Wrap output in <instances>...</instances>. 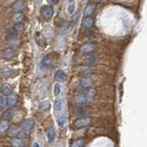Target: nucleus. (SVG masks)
<instances>
[{"instance_id":"f257e3e1","label":"nucleus","mask_w":147,"mask_h":147,"mask_svg":"<svg viewBox=\"0 0 147 147\" xmlns=\"http://www.w3.org/2000/svg\"><path fill=\"white\" fill-rule=\"evenodd\" d=\"M96 96V91L93 88H89L87 91L84 92L80 95H78L76 98V102L78 104H85L88 103L94 99Z\"/></svg>"},{"instance_id":"f03ea898","label":"nucleus","mask_w":147,"mask_h":147,"mask_svg":"<svg viewBox=\"0 0 147 147\" xmlns=\"http://www.w3.org/2000/svg\"><path fill=\"white\" fill-rule=\"evenodd\" d=\"M90 123H91L90 118H88V117L79 118L75 121V123H74V127L76 129H83V128H86L88 125H90Z\"/></svg>"},{"instance_id":"7ed1b4c3","label":"nucleus","mask_w":147,"mask_h":147,"mask_svg":"<svg viewBox=\"0 0 147 147\" xmlns=\"http://www.w3.org/2000/svg\"><path fill=\"white\" fill-rule=\"evenodd\" d=\"M40 15L42 16L43 18H47V20H49V18H51L53 17V7L51 6H44L40 8Z\"/></svg>"},{"instance_id":"20e7f679","label":"nucleus","mask_w":147,"mask_h":147,"mask_svg":"<svg viewBox=\"0 0 147 147\" xmlns=\"http://www.w3.org/2000/svg\"><path fill=\"white\" fill-rule=\"evenodd\" d=\"M95 48H96V46H95L94 43L87 42V43H85V44H83L81 46L80 52L82 53H93L95 51Z\"/></svg>"},{"instance_id":"39448f33","label":"nucleus","mask_w":147,"mask_h":147,"mask_svg":"<svg viewBox=\"0 0 147 147\" xmlns=\"http://www.w3.org/2000/svg\"><path fill=\"white\" fill-rule=\"evenodd\" d=\"M79 85L83 88H90L91 86L93 85V80H92L91 77L86 76V77L82 78L79 82Z\"/></svg>"},{"instance_id":"423d86ee","label":"nucleus","mask_w":147,"mask_h":147,"mask_svg":"<svg viewBox=\"0 0 147 147\" xmlns=\"http://www.w3.org/2000/svg\"><path fill=\"white\" fill-rule=\"evenodd\" d=\"M52 62H53L52 56H51L50 54L45 55V56L42 58V60H41V63H40L41 68H42V69H48L51 66V64H52Z\"/></svg>"},{"instance_id":"0eeeda50","label":"nucleus","mask_w":147,"mask_h":147,"mask_svg":"<svg viewBox=\"0 0 147 147\" xmlns=\"http://www.w3.org/2000/svg\"><path fill=\"white\" fill-rule=\"evenodd\" d=\"M32 128H33V121L30 119H25V121L21 123V131H29Z\"/></svg>"},{"instance_id":"6e6552de","label":"nucleus","mask_w":147,"mask_h":147,"mask_svg":"<svg viewBox=\"0 0 147 147\" xmlns=\"http://www.w3.org/2000/svg\"><path fill=\"white\" fill-rule=\"evenodd\" d=\"M12 91H13V86L10 84H4L0 87V92L5 96H9L10 94H12Z\"/></svg>"},{"instance_id":"1a4fd4ad","label":"nucleus","mask_w":147,"mask_h":147,"mask_svg":"<svg viewBox=\"0 0 147 147\" xmlns=\"http://www.w3.org/2000/svg\"><path fill=\"white\" fill-rule=\"evenodd\" d=\"M94 25V20L91 17H85L82 20V26L86 29H90Z\"/></svg>"},{"instance_id":"9d476101","label":"nucleus","mask_w":147,"mask_h":147,"mask_svg":"<svg viewBox=\"0 0 147 147\" xmlns=\"http://www.w3.org/2000/svg\"><path fill=\"white\" fill-rule=\"evenodd\" d=\"M46 136H47L50 142H53L55 139V130L53 127H49L45 130Z\"/></svg>"},{"instance_id":"9b49d317","label":"nucleus","mask_w":147,"mask_h":147,"mask_svg":"<svg viewBox=\"0 0 147 147\" xmlns=\"http://www.w3.org/2000/svg\"><path fill=\"white\" fill-rule=\"evenodd\" d=\"M14 53H15V50H14V48L8 47V48L4 50L3 57H4V59H6V60H10L14 56Z\"/></svg>"},{"instance_id":"f8f14e48","label":"nucleus","mask_w":147,"mask_h":147,"mask_svg":"<svg viewBox=\"0 0 147 147\" xmlns=\"http://www.w3.org/2000/svg\"><path fill=\"white\" fill-rule=\"evenodd\" d=\"M17 100H18V96H17V94L12 93V94H10L9 96H7L6 102H7V105L8 106V107H12V106H14V105L17 103Z\"/></svg>"},{"instance_id":"ddd939ff","label":"nucleus","mask_w":147,"mask_h":147,"mask_svg":"<svg viewBox=\"0 0 147 147\" xmlns=\"http://www.w3.org/2000/svg\"><path fill=\"white\" fill-rule=\"evenodd\" d=\"M95 5L93 3H87L86 4V6L85 7V10H84V14H85V16L86 17H90V15H92V13L94 12L95 10Z\"/></svg>"},{"instance_id":"4468645a","label":"nucleus","mask_w":147,"mask_h":147,"mask_svg":"<svg viewBox=\"0 0 147 147\" xmlns=\"http://www.w3.org/2000/svg\"><path fill=\"white\" fill-rule=\"evenodd\" d=\"M66 78V74L63 70H57L54 74V79L56 81H63Z\"/></svg>"},{"instance_id":"2eb2a0df","label":"nucleus","mask_w":147,"mask_h":147,"mask_svg":"<svg viewBox=\"0 0 147 147\" xmlns=\"http://www.w3.org/2000/svg\"><path fill=\"white\" fill-rule=\"evenodd\" d=\"M25 6L26 4L25 2H22V1H18V2H15L13 4V9L15 10L16 12H21V10H23V9L25 8Z\"/></svg>"},{"instance_id":"dca6fc26","label":"nucleus","mask_w":147,"mask_h":147,"mask_svg":"<svg viewBox=\"0 0 147 147\" xmlns=\"http://www.w3.org/2000/svg\"><path fill=\"white\" fill-rule=\"evenodd\" d=\"M23 13L22 12H15L14 15L12 16V20L15 24H18V23H21V21L23 20Z\"/></svg>"},{"instance_id":"f3484780","label":"nucleus","mask_w":147,"mask_h":147,"mask_svg":"<svg viewBox=\"0 0 147 147\" xmlns=\"http://www.w3.org/2000/svg\"><path fill=\"white\" fill-rule=\"evenodd\" d=\"M57 122H58V125L60 127H63L64 124L66 122V113L63 111L61 113V115H59V117L57 119Z\"/></svg>"},{"instance_id":"a211bd4d","label":"nucleus","mask_w":147,"mask_h":147,"mask_svg":"<svg viewBox=\"0 0 147 147\" xmlns=\"http://www.w3.org/2000/svg\"><path fill=\"white\" fill-rule=\"evenodd\" d=\"M10 144L12 147H21L23 144V141L18 137L12 138V140L10 142Z\"/></svg>"},{"instance_id":"6ab92c4d","label":"nucleus","mask_w":147,"mask_h":147,"mask_svg":"<svg viewBox=\"0 0 147 147\" xmlns=\"http://www.w3.org/2000/svg\"><path fill=\"white\" fill-rule=\"evenodd\" d=\"M50 107H51V104L48 100H43L39 104V109L41 111H46V110H48L50 109Z\"/></svg>"},{"instance_id":"aec40b11","label":"nucleus","mask_w":147,"mask_h":147,"mask_svg":"<svg viewBox=\"0 0 147 147\" xmlns=\"http://www.w3.org/2000/svg\"><path fill=\"white\" fill-rule=\"evenodd\" d=\"M9 122L7 121H0V133L6 132L9 129Z\"/></svg>"},{"instance_id":"412c9836","label":"nucleus","mask_w":147,"mask_h":147,"mask_svg":"<svg viewBox=\"0 0 147 147\" xmlns=\"http://www.w3.org/2000/svg\"><path fill=\"white\" fill-rule=\"evenodd\" d=\"M2 117L4 119V121H9V119H11L13 118V110L12 109H7L6 110L3 115H2Z\"/></svg>"},{"instance_id":"4be33fe9","label":"nucleus","mask_w":147,"mask_h":147,"mask_svg":"<svg viewBox=\"0 0 147 147\" xmlns=\"http://www.w3.org/2000/svg\"><path fill=\"white\" fill-rule=\"evenodd\" d=\"M96 62H98V59L95 56V55H90V56L87 58L86 60V63L88 66H94L96 64Z\"/></svg>"},{"instance_id":"5701e85b","label":"nucleus","mask_w":147,"mask_h":147,"mask_svg":"<svg viewBox=\"0 0 147 147\" xmlns=\"http://www.w3.org/2000/svg\"><path fill=\"white\" fill-rule=\"evenodd\" d=\"M68 13L70 15H73L76 10V1H69L68 3Z\"/></svg>"},{"instance_id":"b1692460","label":"nucleus","mask_w":147,"mask_h":147,"mask_svg":"<svg viewBox=\"0 0 147 147\" xmlns=\"http://www.w3.org/2000/svg\"><path fill=\"white\" fill-rule=\"evenodd\" d=\"M84 144H85L84 139H78L74 142H72L70 147H84Z\"/></svg>"},{"instance_id":"393cba45","label":"nucleus","mask_w":147,"mask_h":147,"mask_svg":"<svg viewBox=\"0 0 147 147\" xmlns=\"http://www.w3.org/2000/svg\"><path fill=\"white\" fill-rule=\"evenodd\" d=\"M20 129L15 127V128H12L11 130L9 131V135L12 136L13 138H15V137H18V135H20Z\"/></svg>"},{"instance_id":"a878e982","label":"nucleus","mask_w":147,"mask_h":147,"mask_svg":"<svg viewBox=\"0 0 147 147\" xmlns=\"http://www.w3.org/2000/svg\"><path fill=\"white\" fill-rule=\"evenodd\" d=\"M63 109V103L61 99H56L54 102V109L56 111H61Z\"/></svg>"},{"instance_id":"bb28decb","label":"nucleus","mask_w":147,"mask_h":147,"mask_svg":"<svg viewBox=\"0 0 147 147\" xmlns=\"http://www.w3.org/2000/svg\"><path fill=\"white\" fill-rule=\"evenodd\" d=\"M11 74V70L9 69L8 67H5V68H3L2 70H1V72H0V75H1L2 76H4V77H7V76H8L9 75Z\"/></svg>"},{"instance_id":"cd10ccee","label":"nucleus","mask_w":147,"mask_h":147,"mask_svg":"<svg viewBox=\"0 0 147 147\" xmlns=\"http://www.w3.org/2000/svg\"><path fill=\"white\" fill-rule=\"evenodd\" d=\"M53 93H54V96H58L60 94H61V86H60L59 84H56L54 86Z\"/></svg>"},{"instance_id":"c85d7f7f","label":"nucleus","mask_w":147,"mask_h":147,"mask_svg":"<svg viewBox=\"0 0 147 147\" xmlns=\"http://www.w3.org/2000/svg\"><path fill=\"white\" fill-rule=\"evenodd\" d=\"M78 18H79V14H76V15H74V18L72 20V25L73 26H76V23L78 21Z\"/></svg>"},{"instance_id":"c756f323","label":"nucleus","mask_w":147,"mask_h":147,"mask_svg":"<svg viewBox=\"0 0 147 147\" xmlns=\"http://www.w3.org/2000/svg\"><path fill=\"white\" fill-rule=\"evenodd\" d=\"M23 29V25L22 23H18V24H15V27H14V30H20Z\"/></svg>"},{"instance_id":"7c9ffc66","label":"nucleus","mask_w":147,"mask_h":147,"mask_svg":"<svg viewBox=\"0 0 147 147\" xmlns=\"http://www.w3.org/2000/svg\"><path fill=\"white\" fill-rule=\"evenodd\" d=\"M4 105H5V100H4V98H2V96L0 95V108H2Z\"/></svg>"},{"instance_id":"2f4dec72","label":"nucleus","mask_w":147,"mask_h":147,"mask_svg":"<svg viewBox=\"0 0 147 147\" xmlns=\"http://www.w3.org/2000/svg\"><path fill=\"white\" fill-rule=\"evenodd\" d=\"M32 147H40V144H39V142H35L34 144H33V146H32Z\"/></svg>"}]
</instances>
